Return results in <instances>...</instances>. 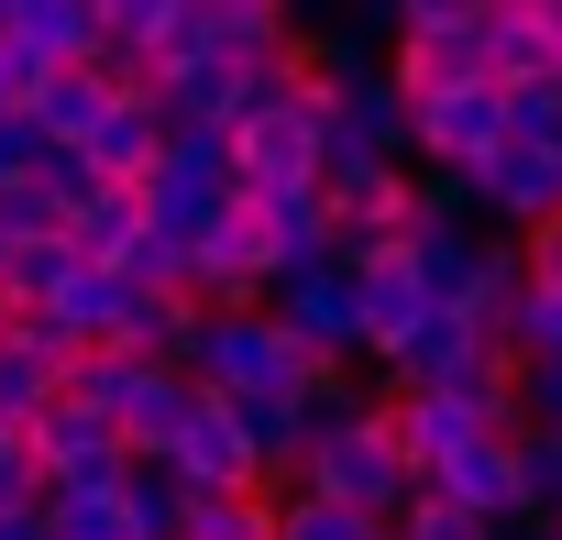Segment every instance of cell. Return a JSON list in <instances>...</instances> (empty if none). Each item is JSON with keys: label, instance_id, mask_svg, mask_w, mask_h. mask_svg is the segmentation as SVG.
<instances>
[{"label": "cell", "instance_id": "4316f807", "mask_svg": "<svg viewBox=\"0 0 562 540\" xmlns=\"http://www.w3.org/2000/svg\"><path fill=\"white\" fill-rule=\"evenodd\" d=\"M507 353H518V364H562V299H551V288H529V299H518Z\"/></svg>", "mask_w": 562, "mask_h": 540}, {"label": "cell", "instance_id": "836d02e7", "mask_svg": "<svg viewBox=\"0 0 562 540\" xmlns=\"http://www.w3.org/2000/svg\"><path fill=\"white\" fill-rule=\"evenodd\" d=\"M419 221H474V188H463V177H430V166H419ZM474 232H485V221H474Z\"/></svg>", "mask_w": 562, "mask_h": 540}, {"label": "cell", "instance_id": "2e32d148", "mask_svg": "<svg viewBox=\"0 0 562 540\" xmlns=\"http://www.w3.org/2000/svg\"><path fill=\"white\" fill-rule=\"evenodd\" d=\"M78 155H89V177H100V188H144V177H155V155H166V111H155V100H111V122H100Z\"/></svg>", "mask_w": 562, "mask_h": 540}, {"label": "cell", "instance_id": "e575fe53", "mask_svg": "<svg viewBox=\"0 0 562 540\" xmlns=\"http://www.w3.org/2000/svg\"><path fill=\"white\" fill-rule=\"evenodd\" d=\"M0 540H45V518H0Z\"/></svg>", "mask_w": 562, "mask_h": 540}, {"label": "cell", "instance_id": "d590c367", "mask_svg": "<svg viewBox=\"0 0 562 540\" xmlns=\"http://www.w3.org/2000/svg\"><path fill=\"white\" fill-rule=\"evenodd\" d=\"M496 540H551V529H540V518H529V529H496Z\"/></svg>", "mask_w": 562, "mask_h": 540}, {"label": "cell", "instance_id": "f1b7e54d", "mask_svg": "<svg viewBox=\"0 0 562 540\" xmlns=\"http://www.w3.org/2000/svg\"><path fill=\"white\" fill-rule=\"evenodd\" d=\"M386 540H496V529H474L452 496H430V485H419V496L397 507V529H386Z\"/></svg>", "mask_w": 562, "mask_h": 540}, {"label": "cell", "instance_id": "277c9868", "mask_svg": "<svg viewBox=\"0 0 562 540\" xmlns=\"http://www.w3.org/2000/svg\"><path fill=\"white\" fill-rule=\"evenodd\" d=\"M243 199V166H232V133H166L155 177H144V232L166 243H199L221 210Z\"/></svg>", "mask_w": 562, "mask_h": 540}, {"label": "cell", "instance_id": "ac0fdd59", "mask_svg": "<svg viewBox=\"0 0 562 540\" xmlns=\"http://www.w3.org/2000/svg\"><path fill=\"white\" fill-rule=\"evenodd\" d=\"M353 288H364V353L386 364L419 320H430V288L408 277V254H375V265H353Z\"/></svg>", "mask_w": 562, "mask_h": 540}, {"label": "cell", "instance_id": "74e56055", "mask_svg": "<svg viewBox=\"0 0 562 540\" xmlns=\"http://www.w3.org/2000/svg\"><path fill=\"white\" fill-rule=\"evenodd\" d=\"M551 540H562V529H551Z\"/></svg>", "mask_w": 562, "mask_h": 540}, {"label": "cell", "instance_id": "7c38bea8", "mask_svg": "<svg viewBox=\"0 0 562 540\" xmlns=\"http://www.w3.org/2000/svg\"><path fill=\"white\" fill-rule=\"evenodd\" d=\"M166 463L188 474V496H254V485H265V463H254V441H243L232 397H199V419L177 430V452H166Z\"/></svg>", "mask_w": 562, "mask_h": 540}, {"label": "cell", "instance_id": "cb8c5ba5", "mask_svg": "<svg viewBox=\"0 0 562 540\" xmlns=\"http://www.w3.org/2000/svg\"><path fill=\"white\" fill-rule=\"evenodd\" d=\"M518 485H529V518L562 529V430H518Z\"/></svg>", "mask_w": 562, "mask_h": 540}, {"label": "cell", "instance_id": "d4e9b609", "mask_svg": "<svg viewBox=\"0 0 562 540\" xmlns=\"http://www.w3.org/2000/svg\"><path fill=\"white\" fill-rule=\"evenodd\" d=\"M0 518H45V452H34V430H0Z\"/></svg>", "mask_w": 562, "mask_h": 540}, {"label": "cell", "instance_id": "603a6c76", "mask_svg": "<svg viewBox=\"0 0 562 540\" xmlns=\"http://www.w3.org/2000/svg\"><path fill=\"white\" fill-rule=\"evenodd\" d=\"M276 540H386L375 518H353V507H331V496H276Z\"/></svg>", "mask_w": 562, "mask_h": 540}, {"label": "cell", "instance_id": "ba28073f", "mask_svg": "<svg viewBox=\"0 0 562 540\" xmlns=\"http://www.w3.org/2000/svg\"><path fill=\"white\" fill-rule=\"evenodd\" d=\"M276 288V265H265V221L254 199H232L199 243H188V310H254Z\"/></svg>", "mask_w": 562, "mask_h": 540}, {"label": "cell", "instance_id": "5bb4252c", "mask_svg": "<svg viewBox=\"0 0 562 540\" xmlns=\"http://www.w3.org/2000/svg\"><path fill=\"white\" fill-rule=\"evenodd\" d=\"M254 221H265V265H276V288L310 277V265H342V232H331V199H321V188L254 199ZM276 288H265V299H276Z\"/></svg>", "mask_w": 562, "mask_h": 540}, {"label": "cell", "instance_id": "8d00e7d4", "mask_svg": "<svg viewBox=\"0 0 562 540\" xmlns=\"http://www.w3.org/2000/svg\"><path fill=\"white\" fill-rule=\"evenodd\" d=\"M12 331H23V320H12V299H0V342H12Z\"/></svg>", "mask_w": 562, "mask_h": 540}, {"label": "cell", "instance_id": "d6986e66", "mask_svg": "<svg viewBox=\"0 0 562 540\" xmlns=\"http://www.w3.org/2000/svg\"><path fill=\"white\" fill-rule=\"evenodd\" d=\"M111 507H122V529H133V540H177L199 496H188V474H177V463H144V452H133V463H122V485H111Z\"/></svg>", "mask_w": 562, "mask_h": 540}, {"label": "cell", "instance_id": "f546056e", "mask_svg": "<svg viewBox=\"0 0 562 540\" xmlns=\"http://www.w3.org/2000/svg\"><path fill=\"white\" fill-rule=\"evenodd\" d=\"M45 540H133V529H122L111 496H56V507H45Z\"/></svg>", "mask_w": 562, "mask_h": 540}, {"label": "cell", "instance_id": "5b68a950", "mask_svg": "<svg viewBox=\"0 0 562 540\" xmlns=\"http://www.w3.org/2000/svg\"><path fill=\"white\" fill-rule=\"evenodd\" d=\"M321 133H331V100L288 89L276 111H254L232 133V166H243V199H288V188H321Z\"/></svg>", "mask_w": 562, "mask_h": 540}, {"label": "cell", "instance_id": "4fadbf2b", "mask_svg": "<svg viewBox=\"0 0 562 540\" xmlns=\"http://www.w3.org/2000/svg\"><path fill=\"white\" fill-rule=\"evenodd\" d=\"M430 496H452L474 529H529V485H518V441H474L430 474Z\"/></svg>", "mask_w": 562, "mask_h": 540}, {"label": "cell", "instance_id": "3957f363", "mask_svg": "<svg viewBox=\"0 0 562 540\" xmlns=\"http://www.w3.org/2000/svg\"><path fill=\"white\" fill-rule=\"evenodd\" d=\"M474 23H485V0H397L386 12V78H397V100L419 111V100H452V89H474L485 78V45H474Z\"/></svg>", "mask_w": 562, "mask_h": 540}, {"label": "cell", "instance_id": "9a60e30c", "mask_svg": "<svg viewBox=\"0 0 562 540\" xmlns=\"http://www.w3.org/2000/svg\"><path fill=\"white\" fill-rule=\"evenodd\" d=\"M288 45H299V23L276 0H210V67L265 78V67H288Z\"/></svg>", "mask_w": 562, "mask_h": 540}, {"label": "cell", "instance_id": "44dd1931", "mask_svg": "<svg viewBox=\"0 0 562 540\" xmlns=\"http://www.w3.org/2000/svg\"><path fill=\"white\" fill-rule=\"evenodd\" d=\"M23 111H34V133H45V144H67V155H78V144H89V133L111 122V89H100L89 67H56V78H45V89L23 100Z\"/></svg>", "mask_w": 562, "mask_h": 540}, {"label": "cell", "instance_id": "30bf717a", "mask_svg": "<svg viewBox=\"0 0 562 540\" xmlns=\"http://www.w3.org/2000/svg\"><path fill=\"white\" fill-rule=\"evenodd\" d=\"M375 408H386V430H397V452H408V474L430 485L452 452H474V441H496L485 419H474V397H419V386H375Z\"/></svg>", "mask_w": 562, "mask_h": 540}, {"label": "cell", "instance_id": "1f68e13d", "mask_svg": "<svg viewBox=\"0 0 562 540\" xmlns=\"http://www.w3.org/2000/svg\"><path fill=\"white\" fill-rule=\"evenodd\" d=\"M518 419L529 430H562V364H518Z\"/></svg>", "mask_w": 562, "mask_h": 540}, {"label": "cell", "instance_id": "7402d4cb", "mask_svg": "<svg viewBox=\"0 0 562 540\" xmlns=\"http://www.w3.org/2000/svg\"><path fill=\"white\" fill-rule=\"evenodd\" d=\"M177 540H276V485H254V496H199Z\"/></svg>", "mask_w": 562, "mask_h": 540}, {"label": "cell", "instance_id": "ffe728a7", "mask_svg": "<svg viewBox=\"0 0 562 540\" xmlns=\"http://www.w3.org/2000/svg\"><path fill=\"white\" fill-rule=\"evenodd\" d=\"M133 243H144V188H100V199L67 221V254H78V265H100V277H122Z\"/></svg>", "mask_w": 562, "mask_h": 540}, {"label": "cell", "instance_id": "d6a6232c", "mask_svg": "<svg viewBox=\"0 0 562 540\" xmlns=\"http://www.w3.org/2000/svg\"><path fill=\"white\" fill-rule=\"evenodd\" d=\"M518 265H529V288H551V299H562V221L518 232Z\"/></svg>", "mask_w": 562, "mask_h": 540}, {"label": "cell", "instance_id": "8992f818", "mask_svg": "<svg viewBox=\"0 0 562 540\" xmlns=\"http://www.w3.org/2000/svg\"><path fill=\"white\" fill-rule=\"evenodd\" d=\"M408 155H419L430 177L496 166V155H507V89L474 78V89H452V100H419V111H408Z\"/></svg>", "mask_w": 562, "mask_h": 540}, {"label": "cell", "instance_id": "8fae6325", "mask_svg": "<svg viewBox=\"0 0 562 540\" xmlns=\"http://www.w3.org/2000/svg\"><path fill=\"white\" fill-rule=\"evenodd\" d=\"M474 45H485V78H496L507 100H518V89H551V78H562V45H551V0H485Z\"/></svg>", "mask_w": 562, "mask_h": 540}, {"label": "cell", "instance_id": "e0dca14e", "mask_svg": "<svg viewBox=\"0 0 562 540\" xmlns=\"http://www.w3.org/2000/svg\"><path fill=\"white\" fill-rule=\"evenodd\" d=\"M67 364H78V353H56L45 331H12V342H0V430H34V419L67 397Z\"/></svg>", "mask_w": 562, "mask_h": 540}, {"label": "cell", "instance_id": "7a4b0ae2", "mask_svg": "<svg viewBox=\"0 0 562 540\" xmlns=\"http://www.w3.org/2000/svg\"><path fill=\"white\" fill-rule=\"evenodd\" d=\"M188 386L199 397H265V386H310V375H342V364H310L288 331H276V310L254 299V310H199V331H188Z\"/></svg>", "mask_w": 562, "mask_h": 540}, {"label": "cell", "instance_id": "52a82bcc", "mask_svg": "<svg viewBox=\"0 0 562 540\" xmlns=\"http://www.w3.org/2000/svg\"><path fill=\"white\" fill-rule=\"evenodd\" d=\"M265 310H276V331H288L310 364H353L364 353V288H353V265H310V277H288Z\"/></svg>", "mask_w": 562, "mask_h": 540}, {"label": "cell", "instance_id": "83f0119b", "mask_svg": "<svg viewBox=\"0 0 562 540\" xmlns=\"http://www.w3.org/2000/svg\"><path fill=\"white\" fill-rule=\"evenodd\" d=\"M507 144H529V155H562V78L507 100Z\"/></svg>", "mask_w": 562, "mask_h": 540}, {"label": "cell", "instance_id": "4dcf8cb0", "mask_svg": "<svg viewBox=\"0 0 562 540\" xmlns=\"http://www.w3.org/2000/svg\"><path fill=\"white\" fill-rule=\"evenodd\" d=\"M45 166V133H34V111H0V188H23Z\"/></svg>", "mask_w": 562, "mask_h": 540}, {"label": "cell", "instance_id": "6da1fadb", "mask_svg": "<svg viewBox=\"0 0 562 540\" xmlns=\"http://www.w3.org/2000/svg\"><path fill=\"white\" fill-rule=\"evenodd\" d=\"M299 496H331V507H353V518L397 529V507L419 496V474H408V452H397V430H386V408H375V397L310 430V463H299Z\"/></svg>", "mask_w": 562, "mask_h": 540}, {"label": "cell", "instance_id": "9c48e42d", "mask_svg": "<svg viewBox=\"0 0 562 540\" xmlns=\"http://www.w3.org/2000/svg\"><path fill=\"white\" fill-rule=\"evenodd\" d=\"M34 452H45V507H56V496H111L122 463H133L122 430H111L100 408H78V397H56V408L34 419Z\"/></svg>", "mask_w": 562, "mask_h": 540}, {"label": "cell", "instance_id": "484cf974", "mask_svg": "<svg viewBox=\"0 0 562 540\" xmlns=\"http://www.w3.org/2000/svg\"><path fill=\"white\" fill-rule=\"evenodd\" d=\"M177 67H210V0H166V23H155V78Z\"/></svg>", "mask_w": 562, "mask_h": 540}]
</instances>
